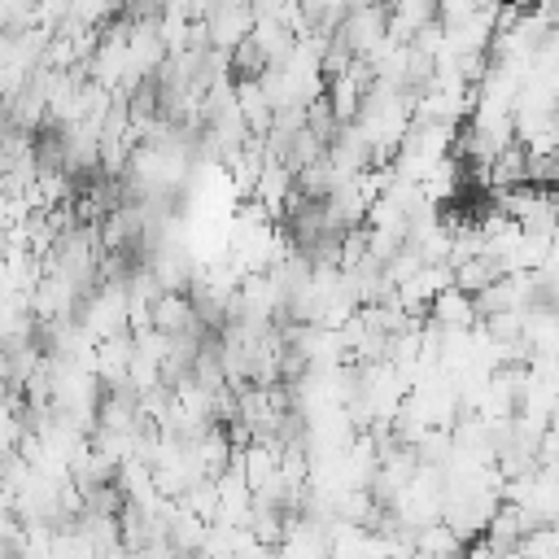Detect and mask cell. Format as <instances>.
Here are the masks:
<instances>
[{"label":"cell","instance_id":"cell-5","mask_svg":"<svg viewBox=\"0 0 559 559\" xmlns=\"http://www.w3.org/2000/svg\"><path fill=\"white\" fill-rule=\"evenodd\" d=\"M415 550H419V559H454V555L467 550V542L445 520H432V524H424L415 533Z\"/></svg>","mask_w":559,"mask_h":559},{"label":"cell","instance_id":"cell-8","mask_svg":"<svg viewBox=\"0 0 559 559\" xmlns=\"http://www.w3.org/2000/svg\"><path fill=\"white\" fill-rule=\"evenodd\" d=\"M550 432H555V437H559V411H555V415H550Z\"/></svg>","mask_w":559,"mask_h":559},{"label":"cell","instance_id":"cell-1","mask_svg":"<svg viewBox=\"0 0 559 559\" xmlns=\"http://www.w3.org/2000/svg\"><path fill=\"white\" fill-rule=\"evenodd\" d=\"M345 52H354V57H371L384 39H389V9L384 4H354L349 9V17H345V26L332 35Z\"/></svg>","mask_w":559,"mask_h":559},{"label":"cell","instance_id":"cell-2","mask_svg":"<svg viewBox=\"0 0 559 559\" xmlns=\"http://www.w3.org/2000/svg\"><path fill=\"white\" fill-rule=\"evenodd\" d=\"M201 26H205V39H210L214 52H236L253 35L258 13H253V4H231L227 0V4H214Z\"/></svg>","mask_w":559,"mask_h":559},{"label":"cell","instance_id":"cell-3","mask_svg":"<svg viewBox=\"0 0 559 559\" xmlns=\"http://www.w3.org/2000/svg\"><path fill=\"white\" fill-rule=\"evenodd\" d=\"M432 22H437V4H428V0L389 4V39H397V44H415V35L428 31Z\"/></svg>","mask_w":559,"mask_h":559},{"label":"cell","instance_id":"cell-4","mask_svg":"<svg viewBox=\"0 0 559 559\" xmlns=\"http://www.w3.org/2000/svg\"><path fill=\"white\" fill-rule=\"evenodd\" d=\"M428 319H432L437 328H476V323H480V306H476V297H467L463 288H445V293L432 301Z\"/></svg>","mask_w":559,"mask_h":559},{"label":"cell","instance_id":"cell-7","mask_svg":"<svg viewBox=\"0 0 559 559\" xmlns=\"http://www.w3.org/2000/svg\"><path fill=\"white\" fill-rule=\"evenodd\" d=\"M183 511L201 515L205 524H218V480H197V485L183 493Z\"/></svg>","mask_w":559,"mask_h":559},{"label":"cell","instance_id":"cell-6","mask_svg":"<svg viewBox=\"0 0 559 559\" xmlns=\"http://www.w3.org/2000/svg\"><path fill=\"white\" fill-rule=\"evenodd\" d=\"M502 280V266L493 262V258H467V262H459L454 266V288H463L467 297H480V293H489L493 284Z\"/></svg>","mask_w":559,"mask_h":559}]
</instances>
